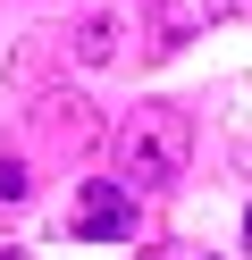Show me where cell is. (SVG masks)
<instances>
[{
	"mask_svg": "<svg viewBox=\"0 0 252 260\" xmlns=\"http://www.w3.org/2000/svg\"><path fill=\"white\" fill-rule=\"evenodd\" d=\"M244 243H252V210H244Z\"/></svg>",
	"mask_w": 252,
	"mask_h": 260,
	"instance_id": "cell-7",
	"label": "cell"
},
{
	"mask_svg": "<svg viewBox=\"0 0 252 260\" xmlns=\"http://www.w3.org/2000/svg\"><path fill=\"white\" fill-rule=\"evenodd\" d=\"M202 17H252V0H202Z\"/></svg>",
	"mask_w": 252,
	"mask_h": 260,
	"instance_id": "cell-6",
	"label": "cell"
},
{
	"mask_svg": "<svg viewBox=\"0 0 252 260\" xmlns=\"http://www.w3.org/2000/svg\"><path fill=\"white\" fill-rule=\"evenodd\" d=\"M109 51H118V25H109V17H84V34H76V59H84V68H101Z\"/></svg>",
	"mask_w": 252,
	"mask_h": 260,
	"instance_id": "cell-4",
	"label": "cell"
},
{
	"mask_svg": "<svg viewBox=\"0 0 252 260\" xmlns=\"http://www.w3.org/2000/svg\"><path fill=\"white\" fill-rule=\"evenodd\" d=\"M109 159H118V185L126 193H168L185 168H193V118L177 101H134L109 135Z\"/></svg>",
	"mask_w": 252,
	"mask_h": 260,
	"instance_id": "cell-1",
	"label": "cell"
},
{
	"mask_svg": "<svg viewBox=\"0 0 252 260\" xmlns=\"http://www.w3.org/2000/svg\"><path fill=\"white\" fill-rule=\"evenodd\" d=\"M42 126L67 143V151H76V143H93V118H84V101H76V92H67V101H50V109H42Z\"/></svg>",
	"mask_w": 252,
	"mask_h": 260,
	"instance_id": "cell-3",
	"label": "cell"
},
{
	"mask_svg": "<svg viewBox=\"0 0 252 260\" xmlns=\"http://www.w3.org/2000/svg\"><path fill=\"white\" fill-rule=\"evenodd\" d=\"M25 193H34L25 159H17V151H0V202H25Z\"/></svg>",
	"mask_w": 252,
	"mask_h": 260,
	"instance_id": "cell-5",
	"label": "cell"
},
{
	"mask_svg": "<svg viewBox=\"0 0 252 260\" xmlns=\"http://www.w3.org/2000/svg\"><path fill=\"white\" fill-rule=\"evenodd\" d=\"M67 235H76V243H118V235H134V193L118 185V176H93V185L67 202Z\"/></svg>",
	"mask_w": 252,
	"mask_h": 260,
	"instance_id": "cell-2",
	"label": "cell"
}]
</instances>
